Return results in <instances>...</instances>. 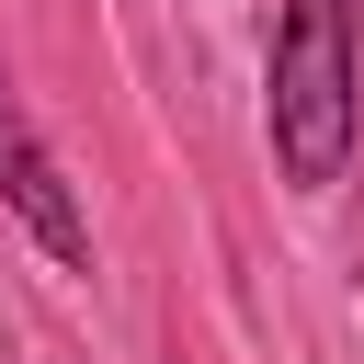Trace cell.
I'll use <instances>...</instances> for the list:
<instances>
[{
	"label": "cell",
	"instance_id": "6da1fadb",
	"mask_svg": "<svg viewBox=\"0 0 364 364\" xmlns=\"http://www.w3.org/2000/svg\"><path fill=\"white\" fill-rule=\"evenodd\" d=\"M353 125H364L353 0H284V23H273V159H284V182L330 193L353 171Z\"/></svg>",
	"mask_w": 364,
	"mask_h": 364
},
{
	"label": "cell",
	"instance_id": "7a4b0ae2",
	"mask_svg": "<svg viewBox=\"0 0 364 364\" xmlns=\"http://www.w3.org/2000/svg\"><path fill=\"white\" fill-rule=\"evenodd\" d=\"M0 205H11L57 262H91V216H80L68 171L46 159V136H34V114H23V91H11V68H0Z\"/></svg>",
	"mask_w": 364,
	"mask_h": 364
}]
</instances>
